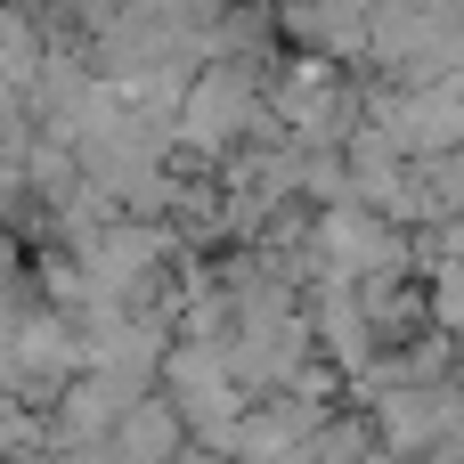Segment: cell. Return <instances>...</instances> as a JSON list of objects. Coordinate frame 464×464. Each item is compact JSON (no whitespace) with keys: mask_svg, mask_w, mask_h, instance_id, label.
Returning <instances> with one entry per match:
<instances>
[{"mask_svg":"<svg viewBox=\"0 0 464 464\" xmlns=\"http://www.w3.org/2000/svg\"><path fill=\"white\" fill-rule=\"evenodd\" d=\"M253 122H269V114H261V90H253L245 65H212V73H196L188 98H179V139L204 147V155L228 147V139L253 130Z\"/></svg>","mask_w":464,"mask_h":464,"instance_id":"1","label":"cell"},{"mask_svg":"<svg viewBox=\"0 0 464 464\" xmlns=\"http://www.w3.org/2000/svg\"><path fill=\"white\" fill-rule=\"evenodd\" d=\"M0 98H8V90H0Z\"/></svg>","mask_w":464,"mask_h":464,"instance_id":"2","label":"cell"}]
</instances>
